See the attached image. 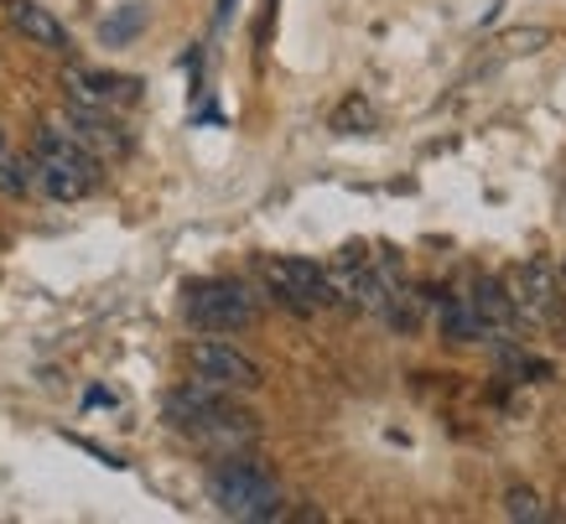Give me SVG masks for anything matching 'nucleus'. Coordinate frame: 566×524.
I'll use <instances>...</instances> for the list:
<instances>
[{
    "instance_id": "nucleus-1",
    "label": "nucleus",
    "mask_w": 566,
    "mask_h": 524,
    "mask_svg": "<svg viewBox=\"0 0 566 524\" xmlns=\"http://www.w3.org/2000/svg\"><path fill=\"white\" fill-rule=\"evenodd\" d=\"M27 171H32V187L42 198H52V203H78V198H88V192L99 187L104 161L88 151V146H78L73 136H63L57 125H48V130H36Z\"/></svg>"
},
{
    "instance_id": "nucleus-4",
    "label": "nucleus",
    "mask_w": 566,
    "mask_h": 524,
    "mask_svg": "<svg viewBox=\"0 0 566 524\" xmlns=\"http://www.w3.org/2000/svg\"><path fill=\"white\" fill-rule=\"evenodd\" d=\"M188 322L203 333H240L255 322V296L234 281H203L188 291Z\"/></svg>"
},
{
    "instance_id": "nucleus-6",
    "label": "nucleus",
    "mask_w": 566,
    "mask_h": 524,
    "mask_svg": "<svg viewBox=\"0 0 566 524\" xmlns=\"http://www.w3.org/2000/svg\"><path fill=\"white\" fill-rule=\"evenodd\" d=\"M265 281L286 306L296 312H312V306H327V271L312 265V260H265Z\"/></svg>"
},
{
    "instance_id": "nucleus-11",
    "label": "nucleus",
    "mask_w": 566,
    "mask_h": 524,
    "mask_svg": "<svg viewBox=\"0 0 566 524\" xmlns=\"http://www.w3.org/2000/svg\"><path fill=\"white\" fill-rule=\"evenodd\" d=\"M442 327H447V338H458V343L489 338V322L473 312V302H468V296H458V302H442Z\"/></svg>"
},
{
    "instance_id": "nucleus-10",
    "label": "nucleus",
    "mask_w": 566,
    "mask_h": 524,
    "mask_svg": "<svg viewBox=\"0 0 566 524\" xmlns=\"http://www.w3.org/2000/svg\"><path fill=\"white\" fill-rule=\"evenodd\" d=\"M6 21H11L27 42H36V48H48V52H69L73 48L69 27L52 17L48 6H36V0H6Z\"/></svg>"
},
{
    "instance_id": "nucleus-15",
    "label": "nucleus",
    "mask_w": 566,
    "mask_h": 524,
    "mask_svg": "<svg viewBox=\"0 0 566 524\" xmlns=\"http://www.w3.org/2000/svg\"><path fill=\"white\" fill-rule=\"evenodd\" d=\"M140 21H146V11H140V6H136V11H120V17L104 27V42H120V36H130V32L140 27Z\"/></svg>"
},
{
    "instance_id": "nucleus-17",
    "label": "nucleus",
    "mask_w": 566,
    "mask_h": 524,
    "mask_svg": "<svg viewBox=\"0 0 566 524\" xmlns=\"http://www.w3.org/2000/svg\"><path fill=\"white\" fill-rule=\"evenodd\" d=\"M562 281H566V265H562Z\"/></svg>"
},
{
    "instance_id": "nucleus-12",
    "label": "nucleus",
    "mask_w": 566,
    "mask_h": 524,
    "mask_svg": "<svg viewBox=\"0 0 566 524\" xmlns=\"http://www.w3.org/2000/svg\"><path fill=\"white\" fill-rule=\"evenodd\" d=\"M504 514H510V520H520V524H546L551 520L546 499H541L535 489H525V483H515V489L504 493Z\"/></svg>"
},
{
    "instance_id": "nucleus-9",
    "label": "nucleus",
    "mask_w": 566,
    "mask_h": 524,
    "mask_svg": "<svg viewBox=\"0 0 566 524\" xmlns=\"http://www.w3.org/2000/svg\"><path fill=\"white\" fill-rule=\"evenodd\" d=\"M69 88H73V104H88V109H120V104L140 99L136 78H125V73H99V69H73Z\"/></svg>"
},
{
    "instance_id": "nucleus-14",
    "label": "nucleus",
    "mask_w": 566,
    "mask_h": 524,
    "mask_svg": "<svg viewBox=\"0 0 566 524\" xmlns=\"http://www.w3.org/2000/svg\"><path fill=\"white\" fill-rule=\"evenodd\" d=\"M0 187H6V192H32V171H27V161H17V151L6 146V136H0Z\"/></svg>"
},
{
    "instance_id": "nucleus-2",
    "label": "nucleus",
    "mask_w": 566,
    "mask_h": 524,
    "mask_svg": "<svg viewBox=\"0 0 566 524\" xmlns=\"http://www.w3.org/2000/svg\"><path fill=\"white\" fill-rule=\"evenodd\" d=\"M208 499L219 514L229 520H275L281 514V489H275V478L250 462V457H223V468H213L208 478Z\"/></svg>"
},
{
    "instance_id": "nucleus-5",
    "label": "nucleus",
    "mask_w": 566,
    "mask_h": 524,
    "mask_svg": "<svg viewBox=\"0 0 566 524\" xmlns=\"http://www.w3.org/2000/svg\"><path fill=\"white\" fill-rule=\"evenodd\" d=\"M188 369H192V379H203V385H213V389H229V395L260 389V364L250 354H240L234 343H223V338L192 343Z\"/></svg>"
},
{
    "instance_id": "nucleus-3",
    "label": "nucleus",
    "mask_w": 566,
    "mask_h": 524,
    "mask_svg": "<svg viewBox=\"0 0 566 524\" xmlns=\"http://www.w3.org/2000/svg\"><path fill=\"white\" fill-rule=\"evenodd\" d=\"M499 286H504V296H510V306H515V317H520V322H546V327H562V338H566L562 271L551 265L546 254H535V260L515 265V271L504 275Z\"/></svg>"
},
{
    "instance_id": "nucleus-7",
    "label": "nucleus",
    "mask_w": 566,
    "mask_h": 524,
    "mask_svg": "<svg viewBox=\"0 0 566 524\" xmlns=\"http://www.w3.org/2000/svg\"><path fill=\"white\" fill-rule=\"evenodd\" d=\"M57 130L63 136H73L78 146H88V151L99 156H125L130 151V136H125L120 125L109 119V109H88V104H69L63 115H57Z\"/></svg>"
},
{
    "instance_id": "nucleus-8",
    "label": "nucleus",
    "mask_w": 566,
    "mask_h": 524,
    "mask_svg": "<svg viewBox=\"0 0 566 524\" xmlns=\"http://www.w3.org/2000/svg\"><path fill=\"white\" fill-rule=\"evenodd\" d=\"M229 410V389H213L203 385V379H188L182 389H172L167 395V406H161V416H167V426H177V431H188V437H198L213 416H223Z\"/></svg>"
},
{
    "instance_id": "nucleus-16",
    "label": "nucleus",
    "mask_w": 566,
    "mask_h": 524,
    "mask_svg": "<svg viewBox=\"0 0 566 524\" xmlns=\"http://www.w3.org/2000/svg\"><path fill=\"white\" fill-rule=\"evenodd\" d=\"M348 125H369V104L364 99H348L338 115H333V130H348Z\"/></svg>"
},
{
    "instance_id": "nucleus-13",
    "label": "nucleus",
    "mask_w": 566,
    "mask_h": 524,
    "mask_svg": "<svg viewBox=\"0 0 566 524\" xmlns=\"http://www.w3.org/2000/svg\"><path fill=\"white\" fill-rule=\"evenodd\" d=\"M551 42V27H515V32H504L494 42L504 57H531V52H541Z\"/></svg>"
}]
</instances>
